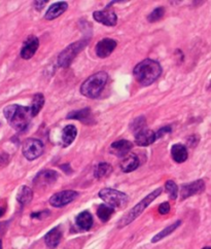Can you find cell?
Wrapping results in <instances>:
<instances>
[{
  "label": "cell",
  "mask_w": 211,
  "mask_h": 249,
  "mask_svg": "<svg viewBox=\"0 0 211 249\" xmlns=\"http://www.w3.org/2000/svg\"><path fill=\"white\" fill-rule=\"evenodd\" d=\"M162 74V66L159 62L146 59L138 63L133 70V76L143 87L150 86Z\"/></svg>",
  "instance_id": "6da1fadb"
},
{
  "label": "cell",
  "mask_w": 211,
  "mask_h": 249,
  "mask_svg": "<svg viewBox=\"0 0 211 249\" xmlns=\"http://www.w3.org/2000/svg\"><path fill=\"white\" fill-rule=\"evenodd\" d=\"M3 113L10 126L19 132L26 130L33 118L30 107L18 104L6 106Z\"/></svg>",
  "instance_id": "7a4b0ae2"
},
{
  "label": "cell",
  "mask_w": 211,
  "mask_h": 249,
  "mask_svg": "<svg viewBox=\"0 0 211 249\" xmlns=\"http://www.w3.org/2000/svg\"><path fill=\"white\" fill-rule=\"evenodd\" d=\"M107 79L108 76L104 71H100L93 74V76H91L82 82L80 90L81 94L91 99L97 98L104 90Z\"/></svg>",
  "instance_id": "3957f363"
},
{
  "label": "cell",
  "mask_w": 211,
  "mask_h": 249,
  "mask_svg": "<svg viewBox=\"0 0 211 249\" xmlns=\"http://www.w3.org/2000/svg\"><path fill=\"white\" fill-rule=\"evenodd\" d=\"M162 188L159 187L157 188L156 190H154V192H151L149 195H147L145 199H142V200L135 205L133 208L127 212L124 217L117 221V228L119 229H122V228H125L128 225H130L131 222H133L135 219H136L139 215H141V213L145 211L147 207L150 205L151 202H154L156 199L161 195L162 193Z\"/></svg>",
  "instance_id": "277c9868"
},
{
  "label": "cell",
  "mask_w": 211,
  "mask_h": 249,
  "mask_svg": "<svg viewBox=\"0 0 211 249\" xmlns=\"http://www.w3.org/2000/svg\"><path fill=\"white\" fill-rule=\"evenodd\" d=\"M88 44L87 39H81L77 41V43H73L67 47L64 51L61 52V54L58 57V64L61 67H68V66L72 63L74 58L79 55L80 52L86 47Z\"/></svg>",
  "instance_id": "5b68a950"
},
{
  "label": "cell",
  "mask_w": 211,
  "mask_h": 249,
  "mask_svg": "<svg viewBox=\"0 0 211 249\" xmlns=\"http://www.w3.org/2000/svg\"><path fill=\"white\" fill-rule=\"evenodd\" d=\"M99 197L102 199L106 205L113 207V208H120L128 203L129 197L125 193L120 192L114 188H103L99 192Z\"/></svg>",
  "instance_id": "8992f818"
},
{
  "label": "cell",
  "mask_w": 211,
  "mask_h": 249,
  "mask_svg": "<svg viewBox=\"0 0 211 249\" xmlns=\"http://www.w3.org/2000/svg\"><path fill=\"white\" fill-rule=\"evenodd\" d=\"M22 152L27 160L33 161L39 157L44 153V143L39 139L29 138L24 141Z\"/></svg>",
  "instance_id": "52a82bcc"
},
{
  "label": "cell",
  "mask_w": 211,
  "mask_h": 249,
  "mask_svg": "<svg viewBox=\"0 0 211 249\" xmlns=\"http://www.w3.org/2000/svg\"><path fill=\"white\" fill-rule=\"evenodd\" d=\"M78 197L79 193L75 192V190H62V192H59L49 198V204L53 207H56V208H61V207L73 202Z\"/></svg>",
  "instance_id": "ba28073f"
},
{
  "label": "cell",
  "mask_w": 211,
  "mask_h": 249,
  "mask_svg": "<svg viewBox=\"0 0 211 249\" xmlns=\"http://www.w3.org/2000/svg\"><path fill=\"white\" fill-rule=\"evenodd\" d=\"M204 190H205V182L202 179L193 181L191 184L182 185L180 187L181 200H185V199H188L192 196L203 193Z\"/></svg>",
  "instance_id": "9c48e42d"
},
{
  "label": "cell",
  "mask_w": 211,
  "mask_h": 249,
  "mask_svg": "<svg viewBox=\"0 0 211 249\" xmlns=\"http://www.w3.org/2000/svg\"><path fill=\"white\" fill-rule=\"evenodd\" d=\"M93 18L97 22L109 27L115 26L117 22V16L115 13L112 10H109V7H105L102 11L94 12V14H93Z\"/></svg>",
  "instance_id": "30bf717a"
},
{
  "label": "cell",
  "mask_w": 211,
  "mask_h": 249,
  "mask_svg": "<svg viewBox=\"0 0 211 249\" xmlns=\"http://www.w3.org/2000/svg\"><path fill=\"white\" fill-rule=\"evenodd\" d=\"M39 47V40L36 36L30 35L28 38L25 40V43L21 49V57L25 60L31 59L34 56Z\"/></svg>",
  "instance_id": "8fae6325"
},
{
  "label": "cell",
  "mask_w": 211,
  "mask_h": 249,
  "mask_svg": "<svg viewBox=\"0 0 211 249\" xmlns=\"http://www.w3.org/2000/svg\"><path fill=\"white\" fill-rule=\"evenodd\" d=\"M116 47V41L112 38H104L100 40L96 46V54L99 58H107L112 55V53L114 51Z\"/></svg>",
  "instance_id": "7c38bea8"
},
{
  "label": "cell",
  "mask_w": 211,
  "mask_h": 249,
  "mask_svg": "<svg viewBox=\"0 0 211 249\" xmlns=\"http://www.w3.org/2000/svg\"><path fill=\"white\" fill-rule=\"evenodd\" d=\"M58 179V173L53 170H44L37 174V176L34 178V186L37 187H49L53 185Z\"/></svg>",
  "instance_id": "4fadbf2b"
},
{
  "label": "cell",
  "mask_w": 211,
  "mask_h": 249,
  "mask_svg": "<svg viewBox=\"0 0 211 249\" xmlns=\"http://www.w3.org/2000/svg\"><path fill=\"white\" fill-rule=\"evenodd\" d=\"M156 140V133L147 129H143L137 132L136 135H135V143L139 146H148L153 144Z\"/></svg>",
  "instance_id": "5bb4252c"
},
{
  "label": "cell",
  "mask_w": 211,
  "mask_h": 249,
  "mask_svg": "<svg viewBox=\"0 0 211 249\" xmlns=\"http://www.w3.org/2000/svg\"><path fill=\"white\" fill-rule=\"evenodd\" d=\"M133 147V144L128 140H119L112 143L111 145V153L116 156L124 157L128 154Z\"/></svg>",
  "instance_id": "9a60e30c"
},
{
  "label": "cell",
  "mask_w": 211,
  "mask_h": 249,
  "mask_svg": "<svg viewBox=\"0 0 211 249\" xmlns=\"http://www.w3.org/2000/svg\"><path fill=\"white\" fill-rule=\"evenodd\" d=\"M139 166V159L135 154H128L123 157L120 167L123 172L129 173L136 170Z\"/></svg>",
  "instance_id": "2e32d148"
},
{
  "label": "cell",
  "mask_w": 211,
  "mask_h": 249,
  "mask_svg": "<svg viewBox=\"0 0 211 249\" xmlns=\"http://www.w3.org/2000/svg\"><path fill=\"white\" fill-rule=\"evenodd\" d=\"M67 8H68V4H67V2H64V1L56 2L49 7L47 14L45 15V19L52 21L58 18V16H60L63 13H65L67 11Z\"/></svg>",
  "instance_id": "e0dca14e"
},
{
  "label": "cell",
  "mask_w": 211,
  "mask_h": 249,
  "mask_svg": "<svg viewBox=\"0 0 211 249\" xmlns=\"http://www.w3.org/2000/svg\"><path fill=\"white\" fill-rule=\"evenodd\" d=\"M62 239V231L60 227H56L50 230L45 236V242L49 248H56Z\"/></svg>",
  "instance_id": "ac0fdd59"
},
{
  "label": "cell",
  "mask_w": 211,
  "mask_h": 249,
  "mask_svg": "<svg viewBox=\"0 0 211 249\" xmlns=\"http://www.w3.org/2000/svg\"><path fill=\"white\" fill-rule=\"evenodd\" d=\"M93 222L94 220H93L92 214L87 210L81 212L75 218V223L82 231H89L93 226Z\"/></svg>",
  "instance_id": "d6986e66"
},
{
  "label": "cell",
  "mask_w": 211,
  "mask_h": 249,
  "mask_svg": "<svg viewBox=\"0 0 211 249\" xmlns=\"http://www.w3.org/2000/svg\"><path fill=\"white\" fill-rule=\"evenodd\" d=\"M171 156L176 163H183L189 156L188 149L183 144L176 143L171 147Z\"/></svg>",
  "instance_id": "ffe728a7"
},
{
  "label": "cell",
  "mask_w": 211,
  "mask_h": 249,
  "mask_svg": "<svg viewBox=\"0 0 211 249\" xmlns=\"http://www.w3.org/2000/svg\"><path fill=\"white\" fill-rule=\"evenodd\" d=\"M67 119L68 120H78L84 124H90V121L93 120L92 113L90 109H83L81 110H75L71 111L67 115Z\"/></svg>",
  "instance_id": "44dd1931"
},
{
  "label": "cell",
  "mask_w": 211,
  "mask_h": 249,
  "mask_svg": "<svg viewBox=\"0 0 211 249\" xmlns=\"http://www.w3.org/2000/svg\"><path fill=\"white\" fill-rule=\"evenodd\" d=\"M77 135H78V130L75 128V126H73V124H68V126H66L62 132L63 145L64 146L70 145L74 141L75 137H77Z\"/></svg>",
  "instance_id": "7402d4cb"
},
{
  "label": "cell",
  "mask_w": 211,
  "mask_h": 249,
  "mask_svg": "<svg viewBox=\"0 0 211 249\" xmlns=\"http://www.w3.org/2000/svg\"><path fill=\"white\" fill-rule=\"evenodd\" d=\"M33 199V192L32 189L27 187V186H23L18 192V195H16V200L21 204V205H27L29 204Z\"/></svg>",
  "instance_id": "603a6c76"
},
{
  "label": "cell",
  "mask_w": 211,
  "mask_h": 249,
  "mask_svg": "<svg viewBox=\"0 0 211 249\" xmlns=\"http://www.w3.org/2000/svg\"><path fill=\"white\" fill-rule=\"evenodd\" d=\"M181 225V220H177V221H175L174 223H172V225H170V226H168L167 228H165L164 230H162L161 232H159V233L151 239V242L153 243H157V242H159V241H161V240H163L164 238H166L167 236H169V235H171L173 232L179 228V226Z\"/></svg>",
  "instance_id": "cb8c5ba5"
},
{
  "label": "cell",
  "mask_w": 211,
  "mask_h": 249,
  "mask_svg": "<svg viewBox=\"0 0 211 249\" xmlns=\"http://www.w3.org/2000/svg\"><path fill=\"white\" fill-rule=\"evenodd\" d=\"M44 105H45V96L41 93L35 94L32 99V103L30 106L32 117H36V115L39 113V111L41 110L42 107H44Z\"/></svg>",
  "instance_id": "d4e9b609"
},
{
  "label": "cell",
  "mask_w": 211,
  "mask_h": 249,
  "mask_svg": "<svg viewBox=\"0 0 211 249\" xmlns=\"http://www.w3.org/2000/svg\"><path fill=\"white\" fill-rule=\"evenodd\" d=\"M114 212V209L113 208V207L108 206L106 204H101L99 205L98 209H97V215L98 218H100L101 221L103 222H106L109 220V218H112L113 213Z\"/></svg>",
  "instance_id": "484cf974"
},
{
  "label": "cell",
  "mask_w": 211,
  "mask_h": 249,
  "mask_svg": "<svg viewBox=\"0 0 211 249\" xmlns=\"http://www.w3.org/2000/svg\"><path fill=\"white\" fill-rule=\"evenodd\" d=\"M113 167L108 163H100L94 171V176L96 178H102L108 176L112 173Z\"/></svg>",
  "instance_id": "4316f807"
},
{
  "label": "cell",
  "mask_w": 211,
  "mask_h": 249,
  "mask_svg": "<svg viewBox=\"0 0 211 249\" xmlns=\"http://www.w3.org/2000/svg\"><path fill=\"white\" fill-rule=\"evenodd\" d=\"M165 189H166V192L168 193L169 197H170L172 200H175V199H177V196H179V187H177V185L175 184L173 180L166 181Z\"/></svg>",
  "instance_id": "83f0119b"
},
{
  "label": "cell",
  "mask_w": 211,
  "mask_h": 249,
  "mask_svg": "<svg viewBox=\"0 0 211 249\" xmlns=\"http://www.w3.org/2000/svg\"><path fill=\"white\" fill-rule=\"evenodd\" d=\"M164 15H165V8L164 7H158V8H156L155 11H153L148 15L147 21L150 22V23L158 22L163 18Z\"/></svg>",
  "instance_id": "f1b7e54d"
},
{
  "label": "cell",
  "mask_w": 211,
  "mask_h": 249,
  "mask_svg": "<svg viewBox=\"0 0 211 249\" xmlns=\"http://www.w3.org/2000/svg\"><path fill=\"white\" fill-rule=\"evenodd\" d=\"M145 126H146V120H145V118H143V117H140L138 119H135L134 120L131 127H132L133 131H135V132L137 133V132L145 129Z\"/></svg>",
  "instance_id": "f546056e"
},
{
  "label": "cell",
  "mask_w": 211,
  "mask_h": 249,
  "mask_svg": "<svg viewBox=\"0 0 211 249\" xmlns=\"http://www.w3.org/2000/svg\"><path fill=\"white\" fill-rule=\"evenodd\" d=\"M169 211H170V204H169L168 202H164L159 206V213L160 214L165 215V214H168Z\"/></svg>",
  "instance_id": "4dcf8cb0"
},
{
  "label": "cell",
  "mask_w": 211,
  "mask_h": 249,
  "mask_svg": "<svg viewBox=\"0 0 211 249\" xmlns=\"http://www.w3.org/2000/svg\"><path fill=\"white\" fill-rule=\"evenodd\" d=\"M171 132V128L170 127H164V128H162V129H160L157 133H156V136H157V138H160V137H162V136H164L166 133H170Z\"/></svg>",
  "instance_id": "1f68e13d"
},
{
  "label": "cell",
  "mask_w": 211,
  "mask_h": 249,
  "mask_svg": "<svg viewBox=\"0 0 211 249\" xmlns=\"http://www.w3.org/2000/svg\"><path fill=\"white\" fill-rule=\"evenodd\" d=\"M49 213V212L47 211V210L41 211V212H37V213H32V214H31V218L41 219V218H42V215H44V217H47V215H48Z\"/></svg>",
  "instance_id": "d6a6232c"
},
{
  "label": "cell",
  "mask_w": 211,
  "mask_h": 249,
  "mask_svg": "<svg viewBox=\"0 0 211 249\" xmlns=\"http://www.w3.org/2000/svg\"><path fill=\"white\" fill-rule=\"evenodd\" d=\"M47 2H48V1H35V2H34V7L36 8L37 11H40L41 8L46 5Z\"/></svg>",
  "instance_id": "836d02e7"
},
{
  "label": "cell",
  "mask_w": 211,
  "mask_h": 249,
  "mask_svg": "<svg viewBox=\"0 0 211 249\" xmlns=\"http://www.w3.org/2000/svg\"><path fill=\"white\" fill-rule=\"evenodd\" d=\"M4 212H5L4 208H1V207H0V218H1V217H2V215L4 214Z\"/></svg>",
  "instance_id": "e575fe53"
},
{
  "label": "cell",
  "mask_w": 211,
  "mask_h": 249,
  "mask_svg": "<svg viewBox=\"0 0 211 249\" xmlns=\"http://www.w3.org/2000/svg\"><path fill=\"white\" fill-rule=\"evenodd\" d=\"M0 249H2V243H1V241H0Z\"/></svg>",
  "instance_id": "d590c367"
},
{
  "label": "cell",
  "mask_w": 211,
  "mask_h": 249,
  "mask_svg": "<svg viewBox=\"0 0 211 249\" xmlns=\"http://www.w3.org/2000/svg\"><path fill=\"white\" fill-rule=\"evenodd\" d=\"M202 249H211V247H204V248H202Z\"/></svg>",
  "instance_id": "8d00e7d4"
}]
</instances>
